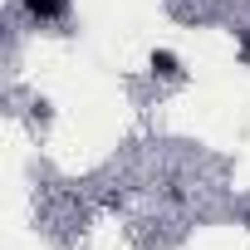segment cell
Returning <instances> with one entry per match:
<instances>
[{"instance_id": "6da1fadb", "label": "cell", "mask_w": 250, "mask_h": 250, "mask_svg": "<svg viewBox=\"0 0 250 250\" xmlns=\"http://www.w3.org/2000/svg\"><path fill=\"white\" fill-rule=\"evenodd\" d=\"M20 10L30 20H64L69 15V0H20Z\"/></svg>"}, {"instance_id": "7a4b0ae2", "label": "cell", "mask_w": 250, "mask_h": 250, "mask_svg": "<svg viewBox=\"0 0 250 250\" xmlns=\"http://www.w3.org/2000/svg\"><path fill=\"white\" fill-rule=\"evenodd\" d=\"M152 74H157V79H177V74H182V59H177L172 49H152Z\"/></svg>"}]
</instances>
